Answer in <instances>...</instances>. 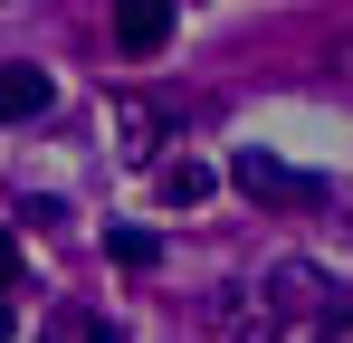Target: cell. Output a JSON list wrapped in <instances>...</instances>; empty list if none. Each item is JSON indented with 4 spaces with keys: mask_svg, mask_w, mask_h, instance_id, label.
Masks as SVG:
<instances>
[{
    "mask_svg": "<svg viewBox=\"0 0 353 343\" xmlns=\"http://www.w3.org/2000/svg\"><path fill=\"white\" fill-rule=\"evenodd\" d=\"M230 181L258 200V210H315V200H325V181H315V172H296V163H277L268 143H239Z\"/></svg>",
    "mask_w": 353,
    "mask_h": 343,
    "instance_id": "6da1fadb",
    "label": "cell"
},
{
    "mask_svg": "<svg viewBox=\"0 0 353 343\" xmlns=\"http://www.w3.org/2000/svg\"><path fill=\"white\" fill-rule=\"evenodd\" d=\"M163 39H172V0H124L115 10V48L124 57H163Z\"/></svg>",
    "mask_w": 353,
    "mask_h": 343,
    "instance_id": "7a4b0ae2",
    "label": "cell"
},
{
    "mask_svg": "<svg viewBox=\"0 0 353 343\" xmlns=\"http://www.w3.org/2000/svg\"><path fill=\"white\" fill-rule=\"evenodd\" d=\"M48 67H0V124H29V114H48Z\"/></svg>",
    "mask_w": 353,
    "mask_h": 343,
    "instance_id": "3957f363",
    "label": "cell"
},
{
    "mask_svg": "<svg viewBox=\"0 0 353 343\" xmlns=\"http://www.w3.org/2000/svg\"><path fill=\"white\" fill-rule=\"evenodd\" d=\"M210 181H220V172H210V163H191V153H181V163H163V172H153V191H163L172 210H201V200H210Z\"/></svg>",
    "mask_w": 353,
    "mask_h": 343,
    "instance_id": "277c9868",
    "label": "cell"
},
{
    "mask_svg": "<svg viewBox=\"0 0 353 343\" xmlns=\"http://www.w3.org/2000/svg\"><path fill=\"white\" fill-rule=\"evenodd\" d=\"M48 343H124V334L105 315H86V305H58V315H48Z\"/></svg>",
    "mask_w": 353,
    "mask_h": 343,
    "instance_id": "5b68a950",
    "label": "cell"
},
{
    "mask_svg": "<svg viewBox=\"0 0 353 343\" xmlns=\"http://www.w3.org/2000/svg\"><path fill=\"white\" fill-rule=\"evenodd\" d=\"M277 305H296V315H325L334 295H325V277H315V267H277Z\"/></svg>",
    "mask_w": 353,
    "mask_h": 343,
    "instance_id": "8992f818",
    "label": "cell"
},
{
    "mask_svg": "<svg viewBox=\"0 0 353 343\" xmlns=\"http://www.w3.org/2000/svg\"><path fill=\"white\" fill-rule=\"evenodd\" d=\"M105 248H115V267H134V277L163 267V238H153V229H105Z\"/></svg>",
    "mask_w": 353,
    "mask_h": 343,
    "instance_id": "52a82bcc",
    "label": "cell"
},
{
    "mask_svg": "<svg viewBox=\"0 0 353 343\" xmlns=\"http://www.w3.org/2000/svg\"><path fill=\"white\" fill-rule=\"evenodd\" d=\"M10 286H19V238L0 229V305H10Z\"/></svg>",
    "mask_w": 353,
    "mask_h": 343,
    "instance_id": "ba28073f",
    "label": "cell"
},
{
    "mask_svg": "<svg viewBox=\"0 0 353 343\" xmlns=\"http://www.w3.org/2000/svg\"><path fill=\"white\" fill-rule=\"evenodd\" d=\"M325 343H353V315H334V324H325Z\"/></svg>",
    "mask_w": 353,
    "mask_h": 343,
    "instance_id": "9c48e42d",
    "label": "cell"
},
{
    "mask_svg": "<svg viewBox=\"0 0 353 343\" xmlns=\"http://www.w3.org/2000/svg\"><path fill=\"white\" fill-rule=\"evenodd\" d=\"M10 334H19V315H10V305H0V343H10Z\"/></svg>",
    "mask_w": 353,
    "mask_h": 343,
    "instance_id": "30bf717a",
    "label": "cell"
}]
</instances>
